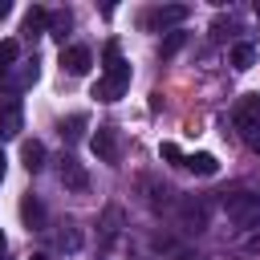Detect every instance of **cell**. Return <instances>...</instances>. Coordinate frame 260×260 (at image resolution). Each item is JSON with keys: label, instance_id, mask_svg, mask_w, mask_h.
<instances>
[{"label": "cell", "instance_id": "83f0119b", "mask_svg": "<svg viewBox=\"0 0 260 260\" xmlns=\"http://www.w3.org/2000/svg\"><path fill=\"white\" fill-rule=\"evenodd\" d=\"M252 248H260V240H252Z\"/></svg>", "mask_w": 260, "mask_h": 260}, {"label": "cell", "instance_id": "8fae6325", "mask_svg": "<svg viewBox=\"0 0 260 260\" xmlns=\"http://www.w3.org/2000/svg\"><path fill=\"white\" fill-rule=\"evenodd\" d=\"M45 28H49V8L32 4V8L24 12V28H20V32H24V37H41Z\"/></svg>", "mask_w": 260, "mask_h": 260}, {"label": "cell", "instance_id": "30bf717a", "mask_svg": "<svg viewBox=\"0 0 260 260\" xmlns=\"http://www.w3.org/2000/svg\"><path fill=\"white\" fill-rule=\"evenodd\" d=\"M16 134H20V106L8 102V106H0V142L16 138Z\"/></svg>", "mask_w": 260, "mask_h": 260}, {"label": "cell", "instance_id": "d4e9b609", "mask_svg": "<svg viewBox=\"0 0 260 260\" xmlns=\"http://www.w3.org/2000/svg\"><path fill=\"white\" fill-rule=\"evenodd\" d=\"M8 8H12V4H8V0H0V16H8Z\"/></svg>", "mask_w": 260, "mask_h": 260}, {"label": "cell", "instance_id": "5bb4252c", "mask_svg": "<svg viewBox=\"0 0 260 260\" xmlns=\"http://www.w3.org/2000/svg\"><path fill=\"white\" fill-rule=\"evenodd\" d=\"M240 122H260V93H244L236 106V126Z\"/></svg>", "mask_w": 260, "mask_h": 260}, {"label": "cell", "instance_id": "7a4b0ae2", "mask_svg": "<svg viewBox=\"0 0 260 260\" xmlns=\"http://www.w3.org/2000/svg\"><path fill=\"white\" fill-rule=\"evenodd\" d=\"M223 211L236 228H260V195L252 191H223Z\"/></svg>", "mask_w": 260, "mask_h": 260}, {"label": "cell", "instance_id": "4316f807", "mask_svg": "<svg viewBox=\"0 0 260 260\" xmlns=\"http://www.w3.org/2000/svg\"><path fill=\"white\" fill-rule=\"evenodd\" d=\"M256 16H260V0H256Z\"/></svg>", "mask_w": 260, "mask_h": 260}, {"label": "cell", "instance_id": "7402d4cb", "mask_svg": "<svg viewBox=\"0 0 260 260\" xmlns=\"http://www.w3.org/2000/svg\"><path fill=\"white\" fill-rule=\"evenodd\" d=\"M158 154H162L167 162H179V167H183V150H179L175 142H162V146H158Z\"/></svg>", "mask_w": 260, "mask_h": 260}, {"label": "cell", "instance_id": "ba28073f", "mask_svg": "<svg viewBox=\"0 0 260 260\" xmlns=\"http://www.w3.org/2000/svg\"><path fill=\"white\" fill-rule=\"evenodd\" d=\"M20 219H24L28 232H41V228H45V203H41L37 195H24V199H20Z\"/></svg>", "mask_w": 260, "mask_h": 260}, {"label": "cell", "instance_id": "f1b7e54d", "mask_svg": "<svg viewBox=\"0 0 260 260\" xmlns=\"http://www.w3.org/2000/svg\"><path fill=\"white\" fill-rule=\"evenodd\" d=\"M0 252H4V236H0Z\"/></svg>", "mask_w": 260, "mask_h": 260}, {"label": "cell", "instance_id": "7c38bea8", "mask_svg": "<svg viewBox=\"0 0 260 260\" xmlns=\"http://www.w3.org/2000/svg\"><path fill=\"white\" fill-rule=\"evenodd\" d=\"M228 61H232V69H252V65H256V45L236 41V45H232V53H228Z\"/></svg>", "mask_w": 260, "mask_h": 260}, {"label": "cell", "instance_id": "52a82bcc", "mask_svg": "<svg viewBox=\"0 0 260 260\" xmlns=\"http://www.w3.org/2000/svg\"><path fill=\"white\" fill-rule=\"evenodd\" d=\"M61 183H65L69 191H85V187H89V175H85V167H81L77 158L65 154V158H61Z\"/></svg>", "mask_w": 260, "mask_h": 260}, {"label": "cell", "instance_id": "cb8c5ba5", "mask_svg": "<svg viewBox=\"0 0 260 260\" xmlns=\"http://www.w3.org/2000/svg\"><path fill=\"white\" fill-rule=\"evenodd\" d=\"M24 260H49V256H45V252H28Z\"/></svg>", "mask_w": 260, "mask_h": 260}, {"label": "cell", "instance_id": "6da1fadb", "mask_svg": "<svg viewBox=\"0 0 260 260\" xmlns=\"http://www.w3.org/2000/svg\"><path fill=\"white\" fill-rule=\"evenodd\" d=\"M126 85H130V65L122 61L118 41H110V45H106V73L98 77L93 98H98V102H118V98L126 93Z\"/></svg>", "mask_w": 260, "mask_h": 260}, {"label": "cell", "instance_id": "3957f363", "mask_svg": "<svg viewBox=\"0 0 260 260\" xmlns=\"http://www.w3.org/2000/svg\"><path fill=\"white\" fill-rule=\"evenodd\" d=\"M191 16V8L187 4H162V8H150V12H142V28H150V32H158V28H171V24H183Z\"/></svg>", "mask_w": 260, "mask_h": 260}, {"label": "cell", "instance_id": "277c9868", "mask_svg": "<svg viewBox=\"0 0 260 260\" xmlns=\"http://www.w3.org/2000/svg\"><path fill=\"white\" fill-rule=\"evenodd\" d=\"M89 150H93L102 162H118V154H122V146H118V130H114V126H98L93 138H89Z\"/></svg>", "mask_w": 260, "mask_h": 260}, {"label": "cell", "instance_id": "603a6c76", "mask_svg": "<svg viewBox=\"0 0 260 260\" xmlns=\"http://www.w3.org/2000/svg\"><path fill=\"white\" fill-rule=\"evenodd\" d=\"M4 171H8V158H4V150H0V183H4Z\"/></svg>", "mask_w": 260, "mask_h": 260}, {"label": "cell", "instance_id": "484cf974", "mask_svg": "<svg viewBox=\"0 0 260 260\" xmlns=\"http://www.w3.org/2000/svg\"><path fill=\"white\" fill-rule=\"evenodd\" d=\"M4 73H8V69H0V85H4Z\"/></svg>", "mask_w": 260, "mask_h": 260}, {"label": "cell", "instance_id": "8992f818", "mask_svg": "<svg viewBox=\"0 0 260 260\" xmlns=\"http://www.w3.org/2000/svg\"><path fill=\"white\" fill-rule=\"evenodd\" d=\"M179 223H183V232H203V228H207V207H203L199 199H183Z\"/></svg>", "mask_w": 260, "mask_h": 260}, {"label": "cell", "instance_id": "d6986e66", "mask_svg": "<svg viewBox=\"0 0 260 260\" xmlns=\"http://www.w3.org/2000/svg\"><path fill=\"white\" fill-rule=\"evenodd\" d=\"M240 134H244V142L260 154V122H240Z\"/></svg>", "mask_w": 260, "mask_h": 260}, {"label": "cell", "instance_id": "2e32d148", "mask_svg": "<svg viewBox=\"0 0 260 260\" xmlns=\"http://www.w3.org/2000/svg\"><path fill=\"white\" fill-rule=\"evenodd\" d=\"M57 248H61V252H77V248H81V232H77L73 223H65V228L57 232Z\"/></svg>", "mask_w": 260, "mask_h": 260}, {"label": "cell", "instance_id": "44dd1931", "mask_svg": "<svg viewBox=\"0 0 260 260\" xmlns=\"http://www.w3.org/2000/svg\"><path fill=\"white\" fill-rule=\"evenodd\" d=\"M183 41H187V32H167V41H162V57H175V53L183 49Z\"/></svg>", "mask_w": 260, "mask_h": 260}, {"label": "cell", "instance_id": "9c48e42d", "mask_svg": "<svg viewBox=\"0 0 260 260\" xmlns=\"http://www.w3.org/2000/svg\"><path fill=\"white\" fill-rule=\"evenodd\" d=\"M183 167H187L191 175H203V179H211V175L219 171V158H215V154H207V150H195V154H187V158H183Z\"/></svg>", "mask_w": 260, "mask_h": 260}, {"label": "cell", "instance_id": "9a60e30c", "mask_svg": "<svg viewBox=\"0 0 260 260\" xmlns=\"http://www.w3.org/2000/svg\"><path fill=\"white\" fill-rule=\"evenodd\" d=\"M69 24H73V16L61 8V12H49V37H57V41H65V32H69Z\"/></svg>", "mask_w": 260, "mask_h": 260}, {"label": "cell", "instance_id": "5b68a950", "mask_svg": "<svg viewBox=\"0 0 260 260\" xmlns=\"http://www.w3.org/2000/svg\"><path fill=\"white\" fill-rule=\"evenodd\" d=\"M89 65H93V53H89L85 45H69V49H61V69H65L69 77H85Z\"/></svg>", "mask_w": 260, "mask_h": 260}, {"label": "cell", "instance_id": "4fadbf2b", "mask_svg": "<svg viewBox=\"0 0 260 260\" xmlns=\"http://www.w3.org/2000/svg\"><path fill=\"white\" fill-rule=\"evenodd\" d=\"M20 158H24V171H28V175H37V171L45 167V146L32 138V142H24V146H20Z\"/></svg>", "mask_w": 260, "mask_h": 260}, {"label": "cell", "instance_id": "ffe728a7", "mask_svg": "<svg viewBox=\"0 0 260 260\" xmlns=\"http://www.w3.org/2000/svg\"><path fill=\"white\" fill-rule=\"evenodd\" d=\"M118 223H122V207H106V215H102V232H106V236H114V232H118Z\"/></svg>", "mask_w": 260, "mask_h": 260}, {"label": "cell", "instance_id": "ac0fdd59", "mask_svg": "<svg viewBox=\"0 0 260 260\" xmlns=\"http://www.w3.org/2000/svg\"><path fill=\"white\" fill-rule=\"evenodd\" d=\"M16 57H20V45H16L12 37H8V41H0V69H8Z\"/></svg>", "mask_w": 260, "mask_h": 260}, {"label": "cell", "instance_id": "e0dca14e", "mask_svg": "<svg viewBox=\"0 0 260 260\" xmlns=\"http://www.w3.org/2000/svg\"><path fill=\"white\" fill-rule=\"evenodd\" d=\"M81 130H85V114H73V118L61 122V138H65V142H77Z\"/></svg>", "mask_w": 260, "mask_h": 260}]
</instances>
